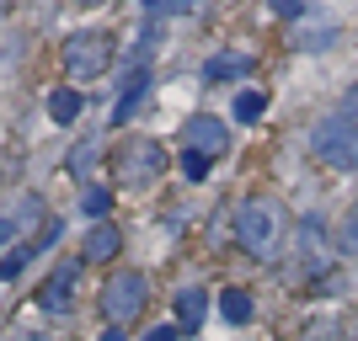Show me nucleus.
Returning <instances> with one entry per match:
<instances>
[{"instance_id":"6ab92c4d","label":"nucleus","mask_w":358,"mask_h":341,"mask_svg":"<svg viewBox=\"0 0 358 341\" xmlns=\"http://www.w3.org/2000/svg\"><path fill=\"white\" fill-rule=\"evenodd\" d=\"M273 11H278V16H289V22H294V16H305V6H299V0H278Z\"/></svg>"},{"instance_id":"0eeeda50","label":"nucleus","mask_w":358,"mask_h":341,"mask_svg":"<svg viewBox=\"0 0 358 341\" xmlns=\"http://www.w3.org/2000/svg\"><path fill=\"white\" fill-rule=\"evenodd\" d=\"M75 272H80V267H75V262H70V267H59V272H54V278L43 282V294H38V304H43L48 315L70 310V294H75Z\"/></svg>"},{"instance_id":"5701e85b","label":"nucleus","mask_w":358,"mask_h":341,"mask_svg":"<svg viewBox=\"0 0 358 341\" xmlns=\"http://www.w3.org/2000/svg\"><path fill=\"white\" fill-rule=\"evenodd\" d=\"M343 107H348V112H353V118H358V86L348 91V102H343Z\"/></svg>"},{"instance_id":"9d476101","label":"nucleus","mask_w":358,"mask_h":341,"mask_svg":"<svg viewBox=\"0 0 358 341\" xmlns=\"http://www.w3.org/2000/svg\"><path fill=\"white\" fill-rule=\"evenodd\" d=\"M220 315L230 320V326H246V320H252V294H246V288H224L220 294Z\"/></svg>"},{"instance_id":"f3484780","label":"nucleus","mask_w":358,"mask_h":341,"mask_svg":"<svg viewBox=\"0 0 358 341\" xmlns=\"http://www.w3.org/2000/svg\"><path fill=\"white\" fill-rule=\"evenodd\" d=\"M182 176H187V181H203V176H209V155L187 149V155H182Z\"/></svg>"},{"instance_id":"ddd939ff","label":"nucleus","mask_w":358,"mask_h":341,"mask_svg":"<svg viewBox=\"0 0 358 341\" xmlns=\"http://www.w3.org/2000/svg\"><path fill=\"white\" fill-rule=\"evenodd\" d=\"M252 70V59H246V54H220V59H209V80H236V75H246Z\"/></svg>"},{"instance_id":"412c9836","label":"nucleus","mask_w":358,"mask_h":341,"mask_svg":"<svg viewBox=\"0 0 358 341\" xmlns=\"http://www.w3.org/2000/svg\"><path fill=\"white\" fill-rule=\"evenodd\" d=\"M145 341H177V326H155V331H150Z\"/></svg>"},{"instance_id":"f03ea898","label":"nucleus","mask_w":358,"mask_h":341,"mask_svg":"<svg viewBox=\"0 0 358 341\" xmlns=\"http://www.w3.org/2000/svg\"><path fill=\"white\" fill-rule=\"evenodd\" d=\"M310 149L331 165V171H353L358 165V123L353 118H327L310 134Z\"/></svg>"},{"instance_id":"423d86ee","label":"nucleus","mask_w":358,"mask_h":341,"mask_svg":"<svg viewBox=\"0 0 358 341\" xmlns=\"http://www.w3.org/2000/svg\"><path fill=\"white\" fill-rule=\"evenodd\" d=\"M230 144V134H224V123H214V118H193L187 123V149H198V155H220V149Z\"/></svg>"},{"instance_id":"9b49d317","label":"nucleus","mask_w":358,"mask_h":341,"mask_svg":"<svg viewBox=\"0 0 358 341\" xmlns=\"http://www.w3.org/2000/svg\"><path fill=\"white\" fill-rule=\"evenodd\" d=\"M145 91H150V75L139 70L134 80H129V86H123V102H118V112H113V123H129V118H134V107L145 102Z\"/></svg>"},{"instance_id":"f257e3e1","label":"nucleus","mask_w":358,"mask_h":341,"mask_svg":"<svg viewBox=\"0 0 358 341\" xmlns=\"http://www.w3.org/2000/svg\"><path fill=\"white\" fill-rule=\"evenodd\" d=\"M278 229H284V208H273V203H246L236 213V240L246 245L252 256H273L278 251Z\"/></svg>"},{"instance_id":"4468645a","label":"nucleus","mask_w":358,"mask_h":341,"mask_svg":"<svg viewBox=\"0 0 358 341\" xmlns=\"http://www.w3.org/2000/svg\"><path fill=\"white\" fill-rule=\"evenodd\" d=\"M80 213H91V219L102 224L107 213H113V192H107V187H86V192H80Z\"/></svg>"},{"instance_id":"b1692460","label":"nucleus","mask_w":358,"mask_h":341,"mask_svg":"<svg viewBox=\"0 0 358 341\" xmlns=\"http://www.w3.org/2000/svg\"><path fill=\"white\" fill-rule=\"evenodd\" d=\"M96 341H123V331H118V326H107V331H102Z\"/></svg>"},{"instance_id":"7ed1b4c3","label":"nucleus","mask_w":358,"mask_h":341,"mask_svg":"<svg viewBox=\"0 0 358 341\" xmlns=\"http://www.w3.org/2000/svg\"><path fill=\"white\" fill-rule=\"evenodd\" d=\"M145 294H150V282L145 272H113L102 288V310L113 326H123V320H134L139 310H145Z\"/></svg>"},{"instance_id":"6e6552de","label":"nucleus","mask_w":358,"mask_h":341,"mask_svg":"<svg viewBox=\"0 0 358 341\" xmlns=\"http://www.w3.org/2000/svg\"><path fill=\"white\" fill-rule=\"evenodd\" d=\"M203 315H209V294H203V288H182V294H177V320L187 331H198V326H203Z\"/></svg>"},{"instance_id":"2eb2a0df","label":"nucleus","mask_w":358,"mask_h":341,"mask_svg":"<svg viewBox=\"0 0 358 341\" xmlns=\"http://www.w3.org/2000/svg\"><path fill=\"white\" fill-rule=\"evenodd\" d=\"M262 112H268V96H262V91H241L236 96V123H257Z\"/></svg>"},{"instance_id":"20e7f679","label":"nucleus","mask_w":358,"mask_h":341,"mask_svg":"<svg viewBox=\"0 0 358 341\" xmlns=\"http://www.w3.org/2000/svg\"><path fill=\"white\" fill-rule=\"evenodd\" d=\"M113 64V43H107L102 32H75L70 43H64V70L75 80H91V75H102Z\"/></svg>"},{"instance_id":"39448f33","label":"nucleus","mask_w":358,"mask_h":341,"mask_svg":"<svg viewBox=\"0 0 358 341\" xmlns=\"http://www.w3.org/2000/svg\"><path fill=\"white\" fill-rule=\"evenodd\" d=\"M161 165H166V155H161V144H155V139H129V144L118 149V171H123V181H129V187L155 181V176H161Z\"/></svg>"},{"instance_id":"4be33fe9","label":"nucleus","mask_w":358,"mask_h":341,"mask_svg":"<svg viewBox=\"0 0 358 341\" xmlns=\"http://www.w3.org/2000/svg\"><path fill=\"white\" fill-rule=\"evenodd\" d=\"M11 235H16V219H0V245H6Z\"/></svg>"},{"instance_id":"f8f14e48","label":"nucleus","mask_w":358,"mask_h":341,"mask_svg":"<svg viewBox=\"0 0 358 341\" xmlns=\"http://www.w3.org/2000/svg\"><path fill=\"white\" fill-rule=\"evenodd\" d=\"M48 118L54 123H75L80 118V91H70V86L54 91V96H48Z\"/></svg>"},{"instance_id":"dca6fc26","label":"nucleus","mask_w":358,"mask_h":341,"mask_svg":"<svg viewBox=\"0 0 358 341\" xmlns=\"http://www.w3.org/2000/svg\"><path fill=\"white\" fill-rule=\"evenodd\" d=\"M32 256H38V251H32V245H11V251L0 256V282H11V278H22V267H27Z\"/></svg>"},{"instance_id":"aec40b11","label":"nucleus","mask_w":358,"mask_h":341,"mask_svg":"<svg viewBox=\"0 0 358 341\" xmlns=\"http://www.w3.org/2000/svg\"><path fill=\"white\" fill-rule=\"evenodd\" d=\"M150 11L155 16H177V11H187V6H182V0H161V6H150Z\"/></svg>"},{"instance_id":"a211bd4d","label":"nucleus","mask_w":358,"mask_h":341,"mask_svg":"<svg viewBox=\"0 0 358 341\" xmlns=\"http://www.w3.org/2000/svg\"><path fill=\"white\" fill-rule=\"evenodd\" d=\"M343 245H348V251H358V208L348 213V224H343Z\"/></svg>"},{"instance_id":"1a4fd4ad","label":"nucleus","mask_w":358,"mask_h":341,"mask_svg":"<svg viewBox=\"0 0 358 341\" xmlns=\"http://www.w3.org/2000/svg\"><path fill=\"white\" fill-rule=\"evenodd\" d=\"M113 251H118V229H113V224H96L86 235V256H80V262H107Z\"/></svg>"}]
</instances>
